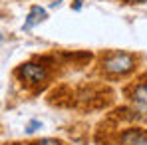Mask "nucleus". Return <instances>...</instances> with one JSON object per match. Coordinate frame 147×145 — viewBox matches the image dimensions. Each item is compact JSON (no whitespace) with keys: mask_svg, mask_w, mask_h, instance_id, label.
<instances>
[{"mask_svg":"<svg viewBox=\"0 0 147 145\" xmlns=\"http://www.w3.org/2000/svg\"><path fill=\"white\" fill-rule=\"evenodd\" d=\"M98 66H99V72L109 80L125 78V76H129L137 70L139 56H135L131 52H123V50H111V52H105L99 58Z\"/></svg>","mask_w":147,"mask_h":145,"instance_id":"f257e3e1","label":"nucleus"},{"mask_svg":"<svg viewBox=\"0 0 147 145\" xmlns=\"http://www.w3.org/2000/svg\"><path fill=\"white\" fill-rule=\"evenodd\" d=\"M40 127H42V123H40V121H30V123H28V127H26V131H28V133H34V131H36V129H40Z\"/></svg>","mask_w":147,"mask_h":145,"instance_id":"0eeeda50","label":"nucleus"},{"mask_svg":"<svg viewBox=\"0 0 147 145\" xmlns=\"http://www.w3.org/2000/svg\"><path fill=\"white\" fill-rule=\"evenodd\" d=\"M143 143H145V133L139 127L125 129L119 135V145H143Z\"/></svg>","mask_w":147,"mask_h":145,"instance_id":"20e7f679","label":"nucleus"},{"mask_svg":"<svg viewBox=\"0 0 147 145\" xmlns=\"http://www.w3.org/2000/svg\"><path fill=\"white\" fill-rule=\"evenodd\" d=\"M127 97H129V101H133L135 105L147 107V80L129 86V88H127Z\"/></svg>","mask_w":147,"mask_h":145,"instance_id":"7ed1b4c3","label":"nucleus"},{"mask_svg":"<svg viewBox=\"0 0 147 145\" xmlns=\"http://www.w3.org/2000/svg\"><path fill=\"white\" fill-rule=\"evenodd\" d=\"M46 18H48L46 8H42V6H32V8H30V12H28V16H26V20H24L22 30L28 32V30H32L34 26H38L40 22H44Z\"/></svg>","mask_w":147,"mask_h":145,"instance_id":"39448f33","label":"nucleus"},{"mask_svg":"<svg viewBox=\"0 0 147 145\" xmlns=\"http://www.w3.org/2000/svg\"><path fill=\"white\" fill-rule=\"evenodd\" d=\"M119 2H123V4H145L147 0H119Z\"/></svg>","mask_w":147,"mask_h":145,"instance_id":"6e6552de","label":"nucleus"},{"mask_svg":"<svg viewBox=\"0 0 147 145\" xmlns=\"http://www.w3.org/2000/svg\"><path fill=\"white\" fill-rule=\"evenodd\" d=\"M14 78L26 88H42L50 80V70L42 62H24L14 70Z\"/></svg>","mask_w":147,"mask_h":145,"instance_id":"f03ea898","label":"nucleus"},{"mask_svg":"<svg viewBox=\"0 0 147 145\" xmlns=\"http://www.w3.org/2000/svg\"><path fill=\"white\" fill-rule=\"evenodd\" d=\"M32 145H64L60 139H54V137H42L38 141H34Z\"/></svg>","mask_w":147,"mask_h":145,"instance_id":"423d86ee","label":"nucleus"},{"mask_svg":"<svg viewBox=\"0 0 147 145\" xmlns=\"http://www.w3.org/2000/svg\"><path fill=\"white\" fill-rule=\"evenodd\" d=\"M74 10H82V0H74Z\"/></svg>","mask_w":147,"mask_h":145,"instance_id":"1a4fd4ad","label":"nucleus"}]
</instances>
